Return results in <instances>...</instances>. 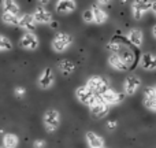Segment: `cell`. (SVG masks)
Wrapping results in <instances>:
<instances>
[{
	"mask_svg": "<svg viewBox=\"0 0 156 148\" xmlns=\"http://www.w3.org/2000/svg\"><path fill=\"white\" fill-rule=\"evenodd\" d=\"M73 44V36L65 32H59L55 34V37L51 41V48L56 54H63L66 52Z\"/></svg>",
	"mask_w": 156,
	"mask_h": 148,
	"instance_id": "6da1fadb",
	"label": "cell"
},
{
	"mask_svg": "<svg viewBox=\"0 0 156 148\" xmlns=\"http://www.w3.org/2000/svg\"><path fill=\"white\" fill-rule=\"evenodd\" d=\"M110 107L111 106L108 103H105L101 96L97 95L94 97V100L92 102V104L89 106V113L94 119H103L110 114Z\"/></svg>",
	"mask_w": 156,
	"mask_h": 148,
	"instance_id": "7a4b0ae2",
	"label": "cell"
},
{
	"mask_svg": "<svg viewBox=\"0 0 156 148\" xmlns=\"http://www.w3.org/2000/svg\"><path fill=\"white\" fill-rule=\"evenodd\" d=\"M60 121H62L60 113L56 110V108H48L43 115L44 128H45L47 132H49V133L58 130V128L60 126Z\"/></svg>",
	"mask_w": 156,
	"mask_h": 148,
	"instance_id": "3957f363",
	"label": "cell"
},
{
	"mask_svg": "<svg viewBox=\"0 0 156 148\" xmlns=\"http://www.w3.org/2000/svg\"><path fill=\"white\" fill-rule=\"evenodd\" d=\"M143 85V81L136 74H127L123 80V93L126 96H134Z\"/></svg>",
	"mask_w": 156,
	"mask_h": 148,
	"instance_id": "277c9868",
	"label": "cell"
},
{
	"mask_svg": "<svg viewBox=\"0 0 156 148\" xmlns=\"http://www.w3.org/2000/svg\"><path fill=\"white\" fill-rule=\"evenodd\" d=\"M154 0H134L132 4V16L140 21L148 11H152Z\"/></svg>",
	"mask_w": 156,
	"mask_h": 148,
	"instance_id": "5b68a950",
	"label": "cell"
},
{
	"mask_svg": "<svg viewBox=\"0 0 156 148\" xmlns=\"http://www.w3.org/2000/svg\"><path fill=\"white\" fill-rule=\"evenodd\" d=\"M19 47L26 51H36L40 47V40L34 32H25L19 38Z\"/></svg>",
	"mask_w": 156,
	"mask_h": 148,
	"instance_id": "8992f818",
	"label": "cell"
},
{
	"mask_svg": "<svg viewBox=\"0 0 156 148\" xmlns=\"http://www.w3.org/2000/svg\"><path fill=\"white\" fill-rule=\"evenodd\" d=\"M85 85L88 86L90 91H93V93L99 95V96L103 95L108 88H110V86H108V82L103 77H100V75H92V77H89Z\"/></svg>",
	"mask_w": 156,
	"mask_h": 148,
	"instance_id": "52a82bcc",
	"label": "cell"
},
{
	"mask_svg": "<svg viewBox=\"0 0 156 148\" xmlns=\"http://www.w3.org/2000/svg\"><path fill=\"white\" fill-rule=\"evenodd\" d=\"M55 80L56 78H55V73L52 67H45L37 78V86L40 89H49L54 86Z\"/></svg>",
	"mask_w": 156,
	"mask_h": 148,
	"instance_id": "ba28073f",
	"label": "cell"
},
{
	"mask_svg": "<svg viewBox=\"0 0 156 148\" xmlns=\"http://www.w3.org/2000/svg\"><path fill=\"white\" fill-rule=\"evenodd\" d=\"M97 95L93 93V91H90V89L88 88L86 85H81L78 86V88L76 89V97L77 100L81 103V104L83 106H90L92 102L94 100V97H96Z\"/></svg>",
	"mask_w": 156,
	"mask_h": 148,
	"instance_id": "9c48e42d",
	"label": "cell"
},
{
	"mask_svg": "<svg viewBox=\"0 0 156 148\" xmlns=\"http://www.w3.org/2000/svg\"><path fill=\"white\" fill-rule=\"evenodd\" d=\"M143 103L149 111L156 114V89H155V86H145V88H144Z\"/></svg>",
	"mask_w": 156,
	"mask_h": 148,
	"instance_id": "30bf717a",
	"label": "cell"
},
{
	"mask_svg": "<svg viewBox=\"0 0 156 148\" xmlns=\"http://www.w3.org/2000/svg\"><path fill=\"white\" fill-rule=\"evenodd\" d=\"M100 96H101L103 100H104L105 103H108L110 106H116V104H121V103L123 102L126 95L114 91L112 88H108L107 91H105L103 95H100Z\"/></svg>",
	"mask_w": 156,
	"mask_h": 148,
	"instance_id": "8fae6325",
	"label": "cell"
},
{
	"mask_svg": "<svg viewBox=\"0 0 156 148\" xmlns=\"http://www.w3.org/2000/svg\"><path fill=\"white\" fill-rule=\"evenodd\" d=\"M33 16H34L36 22L38 25H51L54 22L52 19V13L48 11L47 8H44V5H40L37 7L34 11H33Z\"/></svg>",
	"mask_w": 156,
	"mask_h": 148,
	"instance_id": "7c38bea8",
	"label": "cell"
},
{
	"mask_svg": "<svg viewBox=\"0 0 156 148\" xmlns=\"http://www.w3.org/2000/svg\"><path fill=\"white\" fill-rule=\"evenodd\" d=\"M76 8H77L76 0H58L55 10L60 15H67V14L76 11Z\"/></svg>",
	"mask_w": 156,
	"mask_h": 148,
	"instance_id": "4fadbf2b",
	"label": "cell"
},
{
	"mask_svg": "<svg viewBox=\"0 0 156 148\" xmlns=\"http://www.w3.org/2000/svg\"><path fill=\"white\" fill-rule=\"evenodd\" d=\"M140 67L147 71H154L156 70V54L151 52H145L141 55L140 58Z\"/></svg>",
	"mask_w": 156,
	"mask_h": 148,
	"instance_id": "5bb4252c",
	"label": "cell"
},
{
	"mask_svg": "<svg viewBox=\"0 0 156 148\" xmlns=\"http://www.w3.org/2000/svg\"><path fill=\"white\" fill-rule=\"evenodd\" d=\"M37 22H36L33 14H22L21 19H19V27L23 29L25 32H34L37 27Z\"/></svg>",
	"mask_w": 156,
	"mask_h": 148,
	"instance_id": "9a60e30c",
	"label": "cell"
},
{
	"mask_svg": "<svg viewBox=\"0 0 156 148\" xmlns=\"http://www.w3.org/2000/svg\"><path fill=\"white\" fill-rule=\"evenodd\" d=\"M107 62L110 65V67H112L116 71H127V69H129V66L125 63V60L122 59V56L119 54H110Z\"/></svg>",
	"mask_w": 156,
	"mask_h": 148,
	"instance_id": "2e32d148",
	"label": "cell"
},
{
	"mask_svg": "<svg viewBox=\"0 0 156 148\" xmlns=\"http://www.w3.org/2000/svg\"><path fill=\"white\" fill-rule=\"evenodd\" d=\"M85 139H86L88 148H105L104 139H103L100 135H97V133L89 130V132H86Z\"/></svg>",
	"mask_w": 156,
	"mask_h": 148,
	"instance_id": "e0dca14e",
	"label": "cell"
},
{
	"mask_svg": "<svg viewBox=\"0 0 156 148\" xmlns=\"http://www.w3.org/2000/svg\"><path fill=\"white\" fill-rule=\"evenodd\" d=\"M127 41L136 48H141L144 44V33L140 29H132L127 33Z\"/></svg>",
	"mask_w": 156,
	"mask_h": 148,
	"instance_id": "ac0fdd59",
	"label": "cell"
},
{
	"mask_svg": "<svg viewBox=\"0 0 156 148\" xmlns=\"http://www.w3.org/2000/svg\"><path fill=\"white\" fill-rule=\"evenodd\" d=\"M58 69H59V71L63 75H70L76 70V65H74V62L70 59H62L58 63Z\"/></svg>",
	"mask_w": 156,
	"mask_h": 148,
	"instance_id": "d6986e66",
	"label": "cell"
},
{
	"mask_svg": "<svg viewBox=\"0 0 156 148\" xmlns=\"http://www.w3.org/2000/svg\"><path fill=\"white\" fill-rule=\"evenodd\" d=\"M92 10H93V15H94V23L97 25H103L107 22L108 19V14L105 13L104 10H103L101 7H99V5H92Z\"/></svg>",
	"mask_w": 156,
	"mask_h": 148,
	"instance_id": "ffe728a7",
	"label": "cell"
},
{
	"mask_svg": "<svg viewBox=\"0 0 156 148\" xmlns=\"http://www.w3.org/2000/svg\"><path fill=\"white\" fill-rule=\"evenodd\" d=\"M2 5H3V13H10V14H15L19 15V4L15 0H2Z\"/></svg>",
	"mask_w": 156,
	"mask_h": 148,
	"instance_id": "44dd1931",
	"label": "cell"
},
{
	"mask_svg": "<svg viewBox=\"0 0 156 148\" xmlns=\"http://www.w3.org/2000/svg\"><path fill=\"white\" fill-rule=\"evenodd\" d=\"M19 144V139L14 133H5L3 136V147L4 148H16Z\"/></svg>",
	"mask_w": 156,
	"mask_h": 148,
	"instance_id": "7402d4cb",
	"label": "cell"
},
{
	"mask_svg": "<svg viewBox=\"0 0 156 148\" xmlns=\"http://www.w3.org/2000/svg\"><path fill=\"white\" fill-rule=\"evenodd\" d=\"M19 19H21V15H15V14H10V13L2 14L3 23L8 25V26H19Z\"/></svg>",
	"mask_w": 156,
	"mask_h": 148,
	"instance_id": "603a6c76",
	"label": "cell"
},
{
	"mask_svg": "<svg viewBox=\"0 0 156 148\" xmlns=\"http://www.w3.org/2000/svg\"><path fill=\"white\" fill-rule=\"evenodd\" d=\"M11 49H12V43H11V40L5 34H2L0 36V52L5 54V52L11 51Z\"/></svg>",
	"mask_w": 156,
	"mask_h": 148,
	"instance_id": "cb8c5ba5",
	"label": "cell"
},
{
	"mask_svg": "<svg viewBox=\"0 0 156 148\" xmlns=\"http://www.w3.org/2000/svg\"><path fill=\"white\" fill-rule=\"evenodd\" d=\"M122 56V59L125 60V63H126L127 66H132L133 63L136 62V56H134V52L133 51H130V49H123V51L121 52V54H119Z\"/></svg>",
	"mask_w": 156,
	"mask_h": 148,
	"instance_id": "d4e9b609",
	"label": "cell"
},
{
	"mask_svg": "<svg viewBox=\"0 0 156 148\" xmlns=\"http://www.w3.org/2000/svg\"><path fill=\"white\" fill-rule=\"evenodd\" d=\"M105 49L108 52H111V54H118L122 49V45L119 43H116V41H110V43L105 44Z\"/></svg>",
	"mask_w": 156,
	"mask_h": 148,
	"instance_id": "484cf974",
	"label": "cell"
},
{
	"mask_svg": "<svg viewBox=\"0 0 156 148\" xmlns=\"http://www.w3.org/2000/svg\"><path fill=\"white\" fill-rule=\"evenodd\" d=\"M82 19L85 23H94V15H93V10L88 8L82 13Z\"/></svg>",
	"mask_w": 156,
	"mask_h": 148,
	"instance_id": "4316f807",
	"label": "cell"
},
{
	"mask_svg": "<svg viewBox=\"0 0 156 148\" xmlns=\"http://www.w3.org/2000/svg\"><path fill=\"white\" fill-rule=\"evenodd\" d=\"M25 95H26V89H25L23 86H15V88H14V96H15L16 99H23Z\"/></svg>",
	"mask_w": 156,
	"mask_h": 148,
	"instance_id": "83f0119b",
	"label": "cell"
},
{
	"mask_svg": "<svg viewBox=\"0 0 156 148\" xmlns=\"http://www.w3.org/2000/svg\"><path fill=\"white\" fill-rule=\"evenodd\" d=\"M45 141L41 140V139H38V140H34L33 141V148H45Z\"/></svg>",
	"mask_w": 156,
	"mask_h": 148,
	"instance_id": "f1b7e54d",
	"label": "cell"
},
{
	"mask_svg": "<svg viewBox=\"0 0 156 148\" xmlns=\"http://www.w3.org/2000/svg\"><path fill=\"white\" fill-rule=\"evenodd\" d=\"M105 126H107L108 130H114V129H116V128H118V121H115V119H112V121H108Z\"/></svg>",
	"mask_w": 156,
	"mask_h": 148,
	"instance_id": "f546056e",
	"label": "cell"
},
{
	"mask_svg": "<svg viewBox=\"0 0 156 148\" xmlns=\"http://www.w3.org/2000/svg\"><path fill=\"white\" fill-rule=\"evenodd\" d=\"M97 3H99L100 5H107L111 3V0H97Z\"/></svg>",
	"mask_w": 156,
	"mask_h": 148,
	"instance_id": "4dcf8cb0",
	"label": "cell"
},
{
	"mask_svg": "<svg viewBox=\"0 0 156 148\" xmlns=\"http://www.w3.org/2000/svg\"><path fill=\"white\" fill-rule=\"evenodd\" d=\"M38 2H40L43 5H47V4H48V3H49V0H38Z\"/></svg>",
	"mask_w": 156,
	"mask_h": 148,
	"instance_id": "1f68e13d",
	"label": "cell"
},
{
	"mask_svg": "<svg viewBox=\"0 0 156 148\" xmlns=\"http://www.w3.org/2000/svg\"><path fill=\"white\" fill-rule=\"evenodd\" d=\"M152 36H154V37L156 38V25H155L154 27H152Z\"/></svg>",
	"mask_w": 156,
	"mask_h": 148,
	"instance_id": "d6a6232c",
	"label": "cell"
},
{
	"mask_svg": "<svg viewBox=\"0 0 156 148\" xmlns=\"http://www.w3.org/2000/svg\"><path fill=\"white\" fill-rule=\"evenodd\" d=\"M152 11L156 14V0H154V4H152Z\"/></svg>",
	"mask_w": 156,
	"mask_h": 148,
	"instance_id": "836d02e7",
	"label": "cell"
},
{
	"mask_svg": "<svg viewBox=\"0 0 156 148\" xmlns=\"http://www.w3.org/2000/svg\"><path fill=\"white\" fill-rule=\"evenodd\" d=\"M127 2V0H122V3H126Z\"/></svg>",
	"mask_w": 156,
	"mask_h": 148,
	"instance_id": "e575fe53",
	"label": "cell"
},
{
	"mask_svg": "<svg viewBox=\"0 0 156 148\" xmlns=\"http://www.w3.org/2000/svg\"><path fill=\"white\" fill-rule=\"evenodd\" d=\"M155 89H156V85H155Z\"/></svg>",
	"mask_w": 156,
	"mask_h": 148,
	"instance_id": "d590c367",
	"label": "cell"
}]
</instances>
